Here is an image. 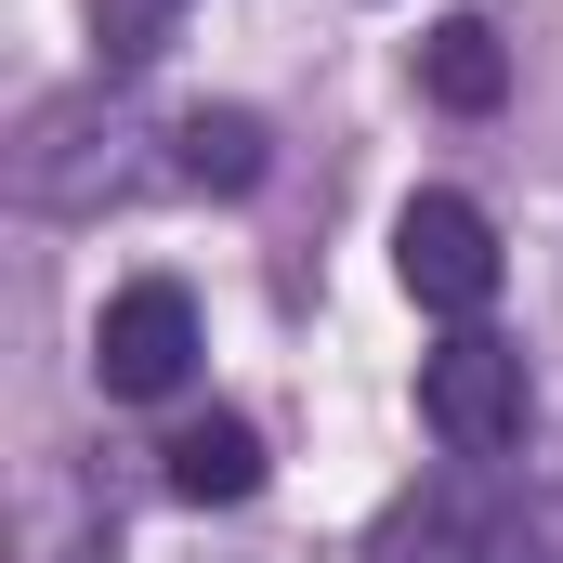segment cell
Returning <instances> with one entry per match:
<instances>
[{"label":"cell","instance_id":"6da1fadb","mask_svg":"<svg viewBox=\"0 0 563 563\" xmlns=\"http://www.w3.org/2000/svg\"><path fill=\"white\" fill-rule=\"evenodd\" d=\"M420 420H432L445 459H511L525 420H538V380H525L511 341L459 328V341H432V354H420Z\"/></svg>","mask_w":563,"mask_h":563},{"label":"cell","instance_id":"7a4b0ae2","mask_svg":"<svg viewBox=\"0 0 563 563\" xmlns=\"http://www.w3.org/2000/svg\"><path fill=\"white\" fill-rule=\"evenodd\" d=\"M92 380H106L119 407H170V394L197 380V301L170 276H132L106 301V328H92Z\"/></svg>","mask_w":563,"mask_h":563},{"label":"cell","instance_id":"3957f363","mask_svg":"<svg viewBox=\"0 0 563 563\" xmlns=\"http://www.w3.org/2000/svg\"><path fill=\"white\" fill-rule=\"evenodd\" d=\"M394 276H407L420 314H459V328H472V314L498 301V223L432 184V197H407V223H394Z\"/></svg>","mask_w":563,"mask_h":563},{"label":"cell","instance_id":"277c9868","mask_svg":"<svg viewBox=\"0 0 563 563\" xmlns=\"http://www.w3.org/2000/svg\"><path fill=\"white\" fill-rule=\"evenodd\" d=\"M380 563H551V538L511 511V498H485V485H432V498H394L380 511Z\"/></svg>","mask_w":563,"mask_h":563},{"label":"cell","instance_id":"5b68a950","mask_svg":"<svg viewBox=\"0 0 563 563\" xmlns=\"http://www.w3.org/2000/svg\"><path fill=\"white\" fill-rule=\"evenodd\" d=\"M157 459H170V498H197V511H236V498H263V432L236 420V407L184 420Z\"/></svg>","mask_w":563,"mask_h":563},{"label":"cell","instance_id":"8992f818","mask_svg":"<svg viewBox=\"0 0 563 563\" xmlns=\"http://www.w3.org/2000/svg\"><path fill=\"white\" fill-rule=\"evenodd\" d=\"M420 92L445 106V119H485V106L511 92V53H498V26H485V13H445V26L420 40Z\"/></svg>","mask_w":563,"mask_h":563},{"label":"cell","instance_id":"52a82bcc","mask_svg":"<svg viewBox=\"0 0 563 563\" xmlns=\"http://www.w3.org/2000/svg\"><path fill=\"white\" fill-rule=\"evenodd\" d=\"M170 144H184L170 170H184V184H210V197H250V184H263V119H250V106H197Z\"/></svg>","mask_w":563,"mask_h":563},{"label":"cell","instance_id":"ba28073f","mask_svg":"<svg viewBox=\"0 0 563 563\" xmlns=\"http://www.w3.org/2000/svg\"><path fill=\"white\" fill-rule=\"evenodd\" d=\"M157 26H170V0H92V40H106V66H144V53H157Z\"/></svg>","mask_w":563,"mask_h":563}]
</instances>
